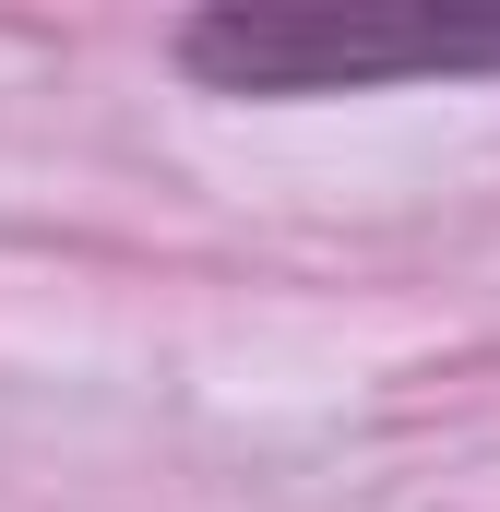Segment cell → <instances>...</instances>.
I'll return each mask as SVG.
<instances>
[{"label": "cell", "mask_w": 500, "mask_h": 512, "mask_svg": "<svg viewBox=\"0 0 500 512\" xmlns=\"http://www.w3.org/2000/svg\"><path fill=\"white\" fill-rule=\"evenodd\" d=\"M179 72L215 96H370V84H453L500 72L489 12H191Z\"/></svg>", "instance_id": "6da1fadb"}]
</instances>
